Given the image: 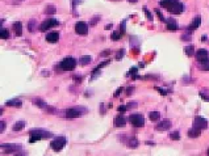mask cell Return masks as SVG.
<instances>
[{
  "label": "cell",
  "instance_id": "1",
  "mask_svg": "<svg viewBox=\"0 0 209 156\" xmlns=\"http://www.w3.org/2000/svg\"><path fill=\"white\" fill-rule=\"evenodd\" d=\"M84 114H87V108H84V106H74V108H70V109L65 110L66 118H79Z\"/></svg>",
  "mask_w": 209,
  "mask_h": 156
},
{
  "label": "cell",
  "instance_id": "2",
  "mask_svg": "<svg viewBox=\"0 0 209 156\" xmlns=\"http://www.w3.org/2000/svg\"><path fill=\"white\" fill-rule=\"evenodd\" d=\"M30 134V141L29 143H34L35 141H41V139H47V138H51L53 137V134L49 133V131H45V130H30L29 131Z\"/></svg>",
  "mask_w": 209,
  "mask_h": 156
},
{
  "label": "cell",
  "instance_id": "3",
  "mask_svg": "<svg viewBox=\"0 0 209 156\" xmlns=\"http://www.w3.org/2000/svg\"><path fill=\"white\" fill-rule=\"evenodd\" d=\"M59 67H61L63 71L75 70V67H76V59H74L72 57H67L59 63Z\"/></svg>",
  "mask_w": 209,
  "mask_h": 156
},
{
  "label": "cell",
  "instance_id": "4",
  "mask_svg": "<svg viewBox=\"0 0 209 156\" xmlns=\"http://www.w3.org/2000/svg\"><path fill=\"white\" fill-rule=\"evenodd\" d=\"M66 143H67L66 138H63V137H57V138L54 139V141L50 142V147L55 151V152H59V151H62L63 148H65Z\"/></svg>",
  "mask_w": 209,
  "mask_h": 156
},
{
  "label": "cell",
  "instance_id": "5",
  "mask_svg": "<svg viewBox=\"0 0 209 156\" xmlns=\"http://www.w3.org/2000/svg\"><path fill=\"white\" fill-rule=\"evenodd\" d=\"M59 25V21L58 20H55L54 17H49V18H46L43 22L39 24V32H46V30H49L50 28H53V26H58Z\"/></svg>",
  "mask_w": 209,
  "mask_h": 156
},
{
  "label": "cell",
  "instance_id": "6",
  "mask_svg": "<svg viewBox=\"0 0 209 156\" xmlns=\"http://www.w3.org/2000/svg\"><path fill=\"white\" fill-rule=\"evenodd\" d=\"M129 122L133 125V127H142V126H145V117L138 113L130 114Z\"/></svg>",
  "mask_w": 209,
  "mask_h": 156
},
{
  "label": "cell",
  "instance_id": "7",
  "mask_svg": "<svg viewBox=\"0 0 209 156\" xmlns=\"http://www.w3.org/2000/svg\"><path fill=\"white\" fill-rule=\"evenodd\" d=\"M75 33L79 35H87L88 34V25L84 21H78L75 24Z\"/></svg>",
  "mask_w": 209,
  "mask_h": 156
},
{
  "label": "cell",
  "instance_id": "8",
  "mask_svg": "<svg viewBox=\"0 0 209 156\" xmlns=\"http://www.w3.org/2000/svg\"><path fill=\"white\" fill-rule=\"evenodd\" d=\"M167 11L171 15H180V13H183V11H184V5L180 2H176V3H174L171 7H168Z\"/></svg>",
  "mask_w": 209,
  "mask_h": 156
},
{
  "label": "cell",
  "instance_id": "9",
  "mask_svg": "<svg viewBox=\"0 0 209 156\" xmlns=\"http://www.w3.org/2000/svg\"><path fill=\"white\" fill-rule=\"evenodd\" d=\"M172 126V122L170 119H163V121L158 122L155 125V130L157 131H166V130H170Z\"/></svg>",
  "mask_w": 209,
  "mask_h": 156
},
{
  "label": "cell",
  "instance_id": "10",
  "mask_svg": "<svg viewBox=\"0 0 209 156\" xmlns=\"http://www.w3.org/2000/svg\"><path fill=\"white\" fill-rule=\"evenodd\" d=\"M193 126L197 127V129H200V130H205L208 127V121L203 117H196L193 119Z\"/></svg>",
  "mask_w": 209,
  "mask_h": 156
},
{
  "label": "cell",
  "instance_id": "11",
  "mask_svg": "<svg viewBox=\"0 0 209 156\" xmlns=\"http://www.w3.org/2000/svg\"><path fill=\"white\" fill-rule=\"evenodd\" d=\"M195 58H196V61L199 62V63L207 61V59H209V53H208V50H205V49L197 50L196 53H195Z\"/></svg>",
  "mask_w": 209,
  "mask_h": 156
},
{
  "label": "cell",
  "instance_id": "12",
  "mask_svg": "<svg viewBox=\"0 0 209 156\" xmlns=\"http://www.w3.org/2000/svg\"><path fill=\"white\" fill-rule=\"evenodd\" d=\"M58 39H59L58 32H50V33L46 34V42H49V43H55V42H58Z\"/></svg>",
  "mask_w": 209,
  "mask_h": 156
},
{
  "label": "cell",
  "instance_id": "13",
  "mask_svg": "<svg viewBox=\"0 0 209 156\" xmlns=\"http://www.w3.org/2000/svg\"><path fill=\"white\" fill-rule=\"evenodd\" d=\"M200 24H201V17L200 16H196L195 18H193V21L189 24V26H188V30L189 32H192V30H196L197 28L200 26Z\"/></svg>",
  "mask_w": 209,
  "mask_h": 156
},
{
  "label": "cell",
  "instance_id": "14",
  "mask_svg": "<svg viewBox=\"0 0 209 156\" xmlns=\"http://www.w3.org/2000/svg\"><path fill=\"white\" fill-rule=\"evenodd\" d=\"M166 24H167L168 30H177L179 29V25H177L176 20H174V18H167L166 20Z\"/></svg>",
  "mask_w": 209,
  "mask_h": 156
},
{
  "label": "cell",
  "instance_id": "15",
  "mask_svg": "<svg viewBox=\"0 0 209 156\" xmlns=\"http://www.w3.org/2000/svg\"><path fill=\"white\" fill-rule=\"evenodd\" d=\"M114 125H116L117 127H124L126 125V119H125L124 115H122V114L117 115V117L114 118Z\"/></svg>",
  "mask_w": 209,
  "mask_h": 156
},
{
  "label": "cell",
  "instance_id": "16",
  "mask_svg": "<svg viewBox=\"0 0 209 156\" xmlns=\"http://www.w3.org/2000/svg\"><path fill=\"white\" fill-rule=\"evenodd\" d=\"M200 134H201V130L197 129V127H195V126L188 130V137L189 138H199Z\"/></svg>",
  "mask_w": 209,
  "mask_h": 156
},
{
  "label": "cell",
  "instance_id": "17",
  "mask_svg": "<svg viewBox=\"0 0 209 156\" xmlns=\"http://www.w3.org/2000/svg\"><path fill=\"white\" fill-rule=\"evenodd\" d=\"M7 106H13V108H20L22 105V101L19 98H13V100H8V101L5 102Z\"/></svg>",
  "mask_w": 209,
  "mask_h": 156
},
{
  "label": "cell",
  "instance_id": "18",
  "mask_svg": "<svg viewBox=\"0 0 209 156\" xmlns=\"http://www.w3.org/2000/svg\"><path fill=\"white\" fill-rule=\"evenodd\" d=\"M13 30H15V33H16V35L17 37H20V35L22 34V24L20 22V21H16V22H13Z\"/></svg>",
  "mask_w": 209,
  "mask_h": 156
},
{
  "label": "cell",
  "instance_id": "19",
  "mask_svg": "<svg viewBox=\"0 0 209 156\" xmlns=\"http://www.w3.org/2000/svg\"><path fill=\"white\" fill-rule=\"evenodd\" d=\"M125 143L128 144L129 148H137V147H138V141L136 138H130V139L125 138Z\"/></svg>",
  "mask_w": 209,
  "mask_h": 156
},
{
  "label": "cell",
  "instance_id": "20",
  "mask_svg": "<svg viewBox=\"0 0 209 156\" xmlns=\"http://www.w3.org/2000/svg\"><path fill=\"white\" fill-rule=\"evenodd\" d=\"M91 62H92V58H91L89 55H84V57H82L79 59V65L80 66H87V65H89Z\"/></svg>",
  "mask_w": 209,
  "mask_h": 156
},
{
  "label": "cell",
  "instance_id": "21",
  "mask_svg": "<svg viewBox=\"0 0 209 156\" xmlns=\"http://www.w3.org/2000/svg\"><path fill=\"white\" fill-rule=\"evenodd\" d=\"M176 2H179V0H160V2H159V5L167 9L168 7H171L172 4H174V3H176Z\"/></svg>",
  "mask_w": 209,
  "mask_h": 156
},
{
  "label": "cell",
  "instance_id": "22",
  "mask_svg": "<svg viewBox=\"0 0 209 156\" xmlns=\"http://www.w3.org/2000/svg\"><path fill=\"white\" fill-rule=\"evenodd\" d=\"M24 127H25V122H24V121H19V122H16L13 125L12 130H13V131H21Z\"/></svg>",
  "mask_w": 209,
  "mask_h": 156
},
{
  "label": "cell",
  "instance_id": "23",
  "mask_svg": "<svg viewBox=\"0 0 209 156\" xmlns=\"http://www.w3.org/2000/svg\"><path fill=\"white\" fill-rule=\"evenodd\" d=\"M149 118H150V121L157 122V121H159V118H160V113L159 111H151V113L149 114Z\"/></svg>",
  "mask_w": 209,
  "mask_h": 156
},
{
  "label": "cell",
  "instance_id": "24",
  "mask_svg": "<svg viewBox=\"0 0 209 156\" xmlns=\"http://www.w3.org/2000/svg\"><path fill=\"white\" fill-rule=\"evenodd\" d=\"M199 67H200V70H203V71H209V59H207V61H204V62H200Z\"/></svg>",
  "mask_w": 209,
  "mask_h": 156
},
{
  "label": "cell",
  "instance_id": "25",
  "mask_svg": "<svg viewBox=\"0 0 209 156\" xmlns=\"http://www.w3.org/2000/svg\"><path fill=\"white\" fill-rule=\"evenodd\" d=\"M0 38H3V39L9 38V32H8V29H5V28H2V29H0Z\"/></svg>",
  "mask_w": 209,
  "mask_h": 156
},
{
  "label": "cell",
  "instance_id": "26",
  "mask_svg": "<svg viewBox=\"0 0 209 156\" xmlns=\"http://www.w3.org/2000/svg\"><path fill=\"white\" fill-rule=\"evenodd\" d=\"M55 12H57V8L54 5H47L45 8V13L46 15H55Z\"/></svg>",
  "mask_w": 209,
  "mask_h": 156
},
{
  "label": "cell",
  "instance_id": "27",
  "mask_svg": "<svg viewBox=\"0 0 209 156\" xmlns=\"http://www.w3.org/2000/svg\"><path fill=\"white\" fill-rule=\"evenodd\" d=\"M122 33L121 32H113L112 34H110V38H112V41H118V39L121 38Z\"/></svg>",
  "mask_w": 209,
  "mask_h": 156
},
{
  "label": "cell",
  "instance_id": "28",
  "mask_svg": "<svg viewBox=\"0 0 209 156\" xmlns=\"http://www.w3.org/2000/svg\"><path fill=\"white\" fill-rule=\"evenodd\" d=\"M170 139H172V141H179L180 139L179 131H172V133H170Z\"/></svg>",
  "mask_w": 209,
  "mask_h": 156
},
{
  "label": "cell",
  "instance_id": "29",
  "mask_svg": "<svg viewBox=\"0 0 209 156\" xmlns=\"http://www.w3.org/2000/svg\"><path fill=\"white\" fill-rule=\"evenodd\" d=\"M35 28H39V26H37V24H35L34 20H32V21L28 22V29H29L30 32H34Z\"/></svg>",
  "mask_w": 209,
  "mask_h": 156
},
{
  "label": "cell",
  "instance_id": "30",
  "mask_svg": "<svg viewBox=\"0 0 209 156\" xmlns=\"http://www.w3.org/2000/svg\"><path fill=\"white\" fill-rule=\"evenodd\" d=\"M34 104H35V105H37L38 108H41V109H47V105L42 101V100H34Z\"/></svg>",
  "mask_w": 209,
  "mask_h": 156
},
{
  "label": "cell",
  "instance_id": "31",
  "mask_svg": "<svg viewBox=\"0 0 209 156\" xmlns=\"http://www.w3.org/2000/svg\"><path fill=\"white\" fill-rule=\"evenodd\" d=\"M185 54H187L188 57H192V55L195 54V47H193V46H187V47H185Z\"/></svg>",
  "mask_w": 209,
  "mask_h": 156
},
{
  "label": "cell",
  "instance_id": "32",
  "mask_svg": "<svg viewBox=\"0 0 209 156\" xmlns=\"http://www.w3.org/2000/svg\"><path fill=\"white\" fill-rule=\"evenodd\" d=\"M124 54H125V50L121 49V50L117 53V55H116V61H121L122 57H124Z\"/></svg>",
  "mask_w": 209,
  "mask_h": 156
},
{
  "label": "cell",
  "instance_id": "33",
  "mask_svg": "<svg viewBox=\"0 0 209 156\" xmlns=\"http://www.w3.org/2000/svg\"><path fill=\"white\" fill-rule=\"evenodd\" d=\"M142 11H143V13H146V16H147V18L150 20V21H151V20H153V15H151V13H150V12H149V9H147V8H146V7H143V8H142Z\"/></svg>",
  "mask_w": 209,
  "mask_h": 156
},
{
  "label": "cell",
  "instance_id": "34",
  "mask_svg": "<svg viewBox=\"0 0 209 156\" xmlns=\"http://www.w3.org/2000/svg\"><path fill=\"white\" fill-rule=\"evenodd\" d=\"M126 110H128V105H121V106H118V113H120V114H124Z\"/></svg>",
  "mask_w": 209,
  "mask_h": 156
},
{
  "label": "cell",
  "instance_id": "35",
  "mask_svg": "<svg viewBox=\"0 0 209 156\" xmlns=\"http://www.w3.org/2000/svg\"><path fill=\"white\" fill-rule=\"evenodd\" d=\"M155 13L159 16V20H160V21H166V18L163 17V15H162V12H160L159 9H155Z\"/></svg>",
  "mask_w": 209,
  "mask_h": 156
},
{
  "label": "cell",
  "instance_id": "36",
  "mask_svg": "<svg viewBox=\"0 0 209 156\" xmlns=\"http://www.w3.org/2000/svg\"><path fill=\"white\" fill-rule=\"evenodd\" d=\"M181 39H183V41H191V34H183L181 35Z\"/></svg>",
  "mask_w": 209,
  "mask_h": 156
},
{
  "label": "cell",
  "instance_id": "37",
  "mask_svg": "<svg viewBox=\"0 0 209 156\" xmlns=\"http://www.w3.org/2000/svg\"><path fill=\"white\" fill-rule=\"evenodd\" d=\"M200 96H201V98H204V100H205V101H209V95H205L203 91L200 92Z\"/></svg>",
  "mask_w": 209,
  "mask_h": 156
},
{
  "label": "cell",
  "instance_id": "38",
  "mask_svg": "<svg viewBox=\"0 0 209 156\" xmlns=\"http://www.w3.org/2000/svg\"><path fill=\"white\" fill-rule=\"evenodd\" d=\"M137 71H138V70L136 68V67H133V68L130 70V72H129L128 75H133V78H134V76H136V74H137Z\"/></svg>",
  "mask_w": 209,
  "mask_h": 156
},
{
  "label": "cell",
  "instance_id": "39",
  "mask_svg": "<svg viewBox=\"0 0 209 156\" xmlns=\"http://www.w3.org/2000/svg\"><path fill=\"white\" fill-rule=\"evenodd\" d=\"M130 108H137V102H129L128 104V109H130Z\"/></svg>",
  "mask_w": 209,
  "mask_h": 156
},
{
  "label": "cell",
  "instance_id": "40",
  "mask_svg": "<svg viewBox=\"0 0 209 156\" xmlns=\"http://www.w3.org/2000/svg\"><path fill=\"white\" fill-rule=\"evenodd\" d=\"M133 89H134L133 87H129V88H128V92H126V95H128V96H130V95L133 93Z\"/></svg>",
  "mask_w": 209,
  "mask_h": 156
},
{
  "label": "cell",
  "instance_id": "41",
  "mask_svg": "<svg viewBox=\"0 0 209 156\" xmlns=\"http://www.w3.org/2000/svg\"><path fill=\"white\" fill-rule=\"evenodd\" d=\"M120 32H121V33H124V32H125V21H124V22H121V28H120Z\"/></svg>",
  "mask_w": 209,
  "mask_h": 156
},
{
  "label": "cell",
  "instance_id": "42",
  "mask_svg": "<svg viewBox=\"0 0 209 156\" xmlns=\"http://www.w3.org/2000/svg\"><path fill=\"white\" fill-rule=\"evenodd\" d=\"M4 130H5V122L2 121V129H0V131H2V133H4Z\"/></svg>",
  "mask_w": 209,
  "mask_h": 156
},
{
  "label": "cell",
  "instance_id": "43",
  "mask_svg": "<svg viewBox=\"0 0 209 156\" xmlns=\"http://www.w3.org/2000/svg\"><path fill=\"white\" fill-rule=\"evenodd\" d=\"M157 91H159V93H160V95H167V92L163 91L162 88H157Z\"/></svg>",
  "mask_w": 209,
  "mask_h": 156
},
{
  "label": "cell",
  "instance_id": "44",
  "mask_svg": "<svg viewBox=\"0 0 209 156\" xmlns=\"http://www.w3.org/2000/svg\"><path fill=\"white\" fill-rule=\"evenodd\" d=\"M121 92H122V88H118V89H117V92H116V93H114V96H118V95L121 93Z\"/></svg>",
  "mask_w": 209,
  "mask_h": 156
},
{
  "label": "cell",
  "instance_id": "45",
  "mask_svg": "<svg viewBox=\"0 0 209 156\" xmlns=\"http://www.w3.org/2000/svg\"><path fill=\"white\" fill-rule=\"evenodd\" d=\"M201 41H203V42L207 41V37H205V35H203V37H201Z\"/></svg>",
  "mask_w": 209,
  "mask_h": 156
},
{
  "label": "cell",
  "instance_id": "46",
  "mask_svg": "<svg viewBox=\"0 0 209 156\" xmlns=\"http://www.w3.org/2000/svg\"><path fill=\"white\" fill-rule=\"evenodd\" d=\"M128 2H129V3H137L138 0H128Z\"/></svg>",
  "mask_w": 209,
  "mask_h": 156
},
{
  "label": "cell",
  "instance_id": "47",
  "mask_svg": "<svg viewBox=\"0 0 209 156\" xmlns=\"http://www.w3.org/2000/svg\"><path fill=\"white\" fill-rule=\"evenodd\" d=\"M207 155H209V150H208V151H207Z\"/></svg>",
  "mask_w": 209,
  "mask_h": 156
},
{
  "label": "cell",
  "instance_id": "48",
  "mask_svg": "<svg viewBox=\"0 0 209 156\" xmlns=\"http://www.w3.org/2000/svg\"><path fill=\"white\" fill-rule=\"evenodd\" d=\"M20 2H21V0H20Z\"/></svg>",
  "mask_w": 209,
  "mask_h": 156
}]
</instances>
